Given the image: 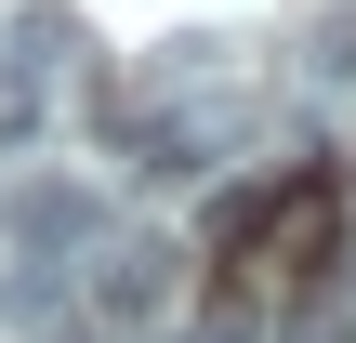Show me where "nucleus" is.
<instances>
[{
    "instance_id": "obj_1",
    "label": "nucleus",
    "mask_w": 356,
    "mask_h": 343,
    "mask_svg": "<svg viewBox=\"0 0 356 343\" xmlns=\"http://www.w3.org/2000/svg\"><path fill=\"white\" fill-rule=\"evenodd\" d=\"M251 304H277V291H317L330 264H343V198H330V172H291V185H264V212H251Z\"/></svg>"
},
{
    "instance_id": "obj_2",
    "label": "nucleus",
    "mask_w": 356,
    "mask_h": 343,
    "mask_svg": "<svg viewBox=\"0 0 356 343\" xmlns=\"http://www.w3.org/2000/svg\"><path fill=\"white\" fill-rule=\"evenodd\" d=\"M79 53H92V40H79V13H66V0H26V13H0V132H13V145L53 119V93L79 79Z\"/></svg>"
},
{
    "instance_id": "obj_3",
    "label": "nucleus",
    "mask_w": 356,
    "mask_h": 343,
    "mask_svg": "<svg viewBox=\"0 0 356 343\" xmlns=\"http://www.w3.org/2000/svg\"><path fill=\"white\" fill-rule=\"evenodd\" d=\"M172 278H185L172 238H106V251H92V317L145 330V317H172Z\"/></svg>"
},
{
    "instance_id": "obj_4",
    "label": "nucleus",
    "mask_w": 356,
    "mask_h": 343,
    "mask_svg": "<svg viewBox=\"0 0 356 343\" xmlns=\"http://www.w3.org/2000/svg\"><path fill=\"white\" fill-rule=\"evenodd\" d=\"M106 238H119V225H106L92 185H26V198H13V251H26V264H53V251H106Z\"/></svg>"
},
{
    "instance_id": "obj_5",
    "label": "nucleus",
    "mask_w": 356,
    "mask_h": 343,
    "mask_svg": "<svg viewBox=\"0 0 356 343\" xmlns=\"http://www.w3.org/2000/svg\"><path fill=\"white\" fill-rule=\"evenodd\" d=\"M172 343H264V304H251V291H211V304H198Z\"/></svg>"
},
{
    "instance_id": "obj_6",
    "label": "nucleus",
    "mask_w": 356,
    "mask_h": 343,
    "mask_svg": "<svg viewBox=\"0 0 356 343\" xmlns=\"http://www.w3.org/2000/svg\"><path fill=\"white\" fill-rule=\"evenodd\" d=\"M264 343H356V304H343V291H304V304H291Z\"/></svg>"
},
{
    "instance_id": "obj_7",
    "label": "nucleus",
    "mask_w": 356,
    "mask_h": 343,
    "mask_svg": "<svg viewBox=\"0 0 356 343\" xmlns=\"http://www.w3.org/2000/svg\"><path fill=\"white\" fill-rule=\"evenodd\" d=\"M304 79H356V13H317V40H304Z\"/></svg>"
}]
</instances>
